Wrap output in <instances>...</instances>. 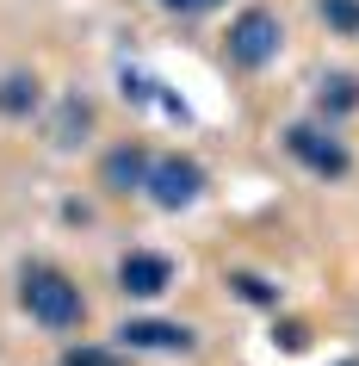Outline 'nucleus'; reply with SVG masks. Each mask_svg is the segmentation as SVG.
Returning a JSON list of instances; mask_svg holds the SVG:
<instances>
[{
    "instance_id": "nucleus-7",
    "label": "nucleus",
    "mask_w": 359,
    "mask_h": 366,
    "mask_svg": "<svg viewBox=\"0 0 359 366\" xmlns=\"http://www.w3.org/2000/svg\"><path fill=\"white\" fill-rule=\"evenodd\" d=\"M173 280H180V261L161 249H131L118 254V292L124 298H136V305H149V298H168Z\"/></svg>"
},
{
    "instance_id": "nucleus-1",
    "label": "nucleus",
    "mask_w": 359,
    "mask_h": 366,
    "mask_svg": "<svg viewBox=\"0 0 359 366\" xmlns=\"http://www.w3.org/2000/svg\"><path fill=\"white\" fill-rule=\"evenodd\" d=\"M13 298L31 317V329H44V335H75V329H87V292L56 261H19Z\"/></svg>"
},
{
    "instance_id": "nucleus-16",
    "label": "nucleus",
    "mask_w": 359,
    "mask_h": 366,
    "mask_svg": "<svg viewBox=\"0 0 359 366\" xmlns=\"http://www.w3.org/2000/svg\"><path fill=\"white\" fill-rule=\"evenodd\" d=\"M273 342H285V347H310V329H303V323H279V329H273Z\"/></svg>"
},
{
    "instance_id": "nucleus-8",
    "label": "nucleus",
    "mask_w": 359,
    "mask_h": 366,
    "mask_svg": "<svg viewBox=\"0 0 359 366\" xmlns=\"http://www.w3.org/2000/svg\"><path fill=\"white\" fill-rule=\"evenodd\" d=\"M44 81H38V69H6L0 75V118L6 124H31V118L44 112Z\"/></svg>"
},
{
    "instance_id": "nucleus-10",
    "label": "nucleus",
    "mask_w": 359,
    "mask_h": 366,
    "mask_svg": "<svg viewBox=\"0 0 359 366\" xmlns=\"http://www.w3.org/2000/svg\"><path fill=\"white\" fill-rule=\"evenodd\" d=\"M223 292L236 298V305H254V310H285V286L273 280V273H254V267H229Z\"/></svg>"
},
{
    "instance_id": "nucleus-6",
    "label": "nucleus",
    "mask_w": 359,
    "mask_h": 366,
    "mask_svg": "<svg viewBox=\"0 0 359 366\" xmlns=\"http://www.w3.org/2000/svg\"><path fill=\"white\" fill-rule=\"evenodd\" d=\"M149 162L155 149L149 143H136V137H124V143H112V149L99 155V193L106 199H143V187H149Z\"/></svg>"
},
{
    "instance_id": "nucleus-11",
    "label": "nucleus",
    "mask_w": 359,
    "mask_h": 366,
    "mask_svg": "<svg viewBox=\"0 0 359 366\" xmlns=\"http://www.w3.org/2000/svg\"><path fill=\"white\" fill-rule=\"evenodd\" d=\"M316 112L335 124V118L359 112V75H347V69H328V75H316Z\"/></svg>"
},
{
    "instance_id": "nucleus-4",
    "label": "nucleus",
    "mask_w": 359,
    "mask_h": 366,
    "mask_svg": "<svg viewBox=\"0 0 359 366\" xmlns=\"http://www.w3.org/2000/svg\"><path fill=\"white\" fill-rule=\"evenodd\" d=\"M205 187H211V174H205V162H198V155L161 149V155L149 162V187H143V199H149L155 212L180 217V212H192V205L205 199Z\"/></svg>"
},
{
    "instance_id": "nucleus-3",
    "label": "nucleus",
    "mask_w": 359,
    "mask_h": 366,
    "mask_svg": "<svg viewBox=\"0 0 359 366\" xmlns=\"http://www.w3.org/2000/svg\"><path fill=\"white\" fill-rule=\"evenodd\" d=\"M279 50H285V19L273 13V6H242V13L229 19V31H223V62L236 69V75L273 69Z\"/></svg>"
},
{
    "instance_id": "nucleus-2",
    "label": "nucleus",
    "mask_w": 359,
    "mask_h": 366,
    "mask_svg": "<svg viewBox=\"0 0 359 366\" xmlns=\"http://www.w3.org/2000/svg\"><path fill=\"white\" fill-rule=\"evenodd\" d=\"M279 149L291 155L310 180H328V187L353 174V149H347V137H340L328 118H291L279 131Z\"/></svg>"
},
{
    "instance_id": "nucleus-12",
    "label": "nucleus",
    "mask_w": 359,
    "mask_h": 366,
    "mask_svg": "<svg viewBox=\"0 0 359 366\" xmlns=\"http://www.w3.org/2000/svg\"><path fill=\"white\" fill-rule=\"evenodd\" d=\"M62 366H131V354L118 342H81V347H62Z\"/></svg>"
},
{
    "instance_id": "nucleus-13",
    "label": "nucleus",
    "mask_w": 359,
    "mask_h": 366,
    "mask_svg": "<svg viewBox=\"0 0 359 366\" xmlns=\"http://www.w3.org/2000/svg\"><path fill=\"white\" fill-rule=\"evenodd\" d=\"M316 13L335 38H359V0H316Z\"/></svg>"
},
{
    "instance_id": "nucleus-17",
    "label": "nucleus",
    "mask_w": 359,
    "mask_h": 366,
    "mask_svg": "<svg viewBox=\"0 0 359 366\" xmlns=\"http://www.w3.org/2000/svg\"><path fill=\"white\" fill-rule=\"evenodd\" d=\"M328 366H359V354H347V360H328Z\"/></svg>"
},
{
    "instance_id": "nucleus-5",
    "label": "nucleus",
    "mask_w": 359,
    "mask_h": 366,
    "mask_svg": "<svg viewBox=\"0 0 359 366\" xmlns=\"http://www.w3.org/2000/svg\"><path fill=\"white\" fill-rule=\"evenodd\" d=\"M112 342L124 354H198V329L168 323V317H124L112 329Z\"/></svg>"
},
{
    "instance_id": "nucleus-15",
    "label": "nucleus",
    "mask_w": 359,
    "mask_h": 366,
    "mask_svg": "<svg viewBox=\"0 0 359 366\" xmlns=\"http://www.w3.org/2000/svg\"><path fill=\"white\" fill-rule=\"evenodd\" d=\"M118 81H124V99H136V106H149V99H155V81H149V75H136V69H124Z\"/></svg>"
},
{
    "instance_id": "nucleus-9",
    "label": "nucleus",
    "mask_w": 359,
    "mask_h": 366,
    "mask_svg": "<svg viewBox=\"0 0 359 366\" xmlns=\"http://www.w3.org/2000/svg\"><path fill=\"white\" fill-rule=\"evenodd\" d=\"M93 137V99L87 94H62L56 99V112H50V149H81Z\"/></svg>"
},
{
    "instance_id": "nucleus-14",
    "label": "nucleus",
    "mask_w": 359,
    "mask_h": 366,
    "mask_svg": "<svg viewBox=\"0 0 359 366\" xmlns=\"http://www.w3.org/2000/svg\"><path fill=\"white\" fill-rule=\"evenodd\" d=\"M161 13H180V19H198V13H217V6H229V0H155Z\"/></svg>"
}]
</instances>
